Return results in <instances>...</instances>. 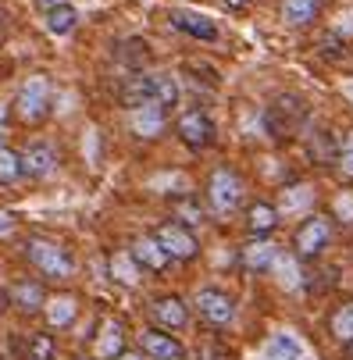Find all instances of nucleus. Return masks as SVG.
<instances>
[{
  "label": "nucleus",
  "instance_id": "1",
  "mask_svg": "<svg viewBox=\"0 0 353 360\" xmlns=\"http://www.w3.org/2000/svg\"><path fill=\"white\" fill-rule=\"evenodd\" d=\"M22 253H25V261H29L43 278L65 282V278H72V275H75V261H72V253H68L61 243H54V239L29 236V239H25V246H22Z\"/></svg>",
  "mask_w": 353,
  "mask_h": 360
},
{
  "label": "nucleus",
  "instance_id": "2",
  "mask_svg": "<svg viewBox=\"0 0 353 360\" xmlns=\"http://www.w3.org/2000/svg\"><path fill=\"white\" fill-rule=\"evenodd\" d=\"M304 122H307V104H304V96H296V93L275 96L261 115V125L271 139H289Z\"/></svg>",
  "mask_w": 353,
  "mask_h": 360
},
{
  "label": "nucleus",
  "instance_id": "3",
  "mask_svg": "<svg viewBox=\"0 0 353 360\" xmlns=\"http://www.w3.org/2000/svg\"><path fill=\"white\" fill-rule=\"evenodd\" d=\"M50 96H54V86H50L46 75H29L18 89V100H15V108H18V118L36 125L50 115Z\"/></svg>",
  "mask_w": 353,
  "mask_h": 360
},
{
  "label": "nucleus",
  "instance_id": "4",
  "mask_svg": "<svg viewBox=\"0 0 353 360\" xmlns=\"http://www.w3.org/2000/svg\"><path fill=\"white\" fill-rule=\"evenodd\" d=\"M193 307H196L200 321L211 325V328H225V325L236 321V300L225 289H218V285H204L193 296Z\"/></svg>",
  "mask_w": 353,
  "mask_h": 360
},
{
  "label": "nucleus",
  "instance_id": "5",
  "mask_svg": "<svg viewBox=\"0 0 353 360\" xmlns=\"http://www.w3.org/2000/svg\"><path fill=\"white\" fill-rule=\"evenodd\" d=\"M328 243H332V221L321 218V214H311L293 232V257L296 261H314V257L325 253Z\"/></svg>",
  "mask_w": 353,
  "mask_h": 360
},
{
  "label": "nucleus",
  "instance_id": "6",
  "mask_svg": "<svg viewBox=\"0 0 353 360\" xmlns=\"http://www.w3.org/2000/svg\"><path fill=\"white\" fill-rule=\"evenodd\" d=\"M207 203L214 214H232L243 203V179L232 168H214V175L207 182Z\"/></svg>",
  "mask_w": 353,
  "mask_h": 360
},
{
  "label": "nucleus",
  "instance_id": "7",
  "mask_svg": "<svg viewBox=\"0 0 353 360\" xmlns=\"http://www.w3.org/2000/svg\"><path fill=\"white\" fill-rule=\"evenodd\" d=\"M154 239L165 246V253L172 257V261H196V257H200V243H196V236H193L182 221H165V225H158Z\"/></svg>",
  "mask_w": 353,
  "mask_h": 360
},
{
  "label": "nucleus",
  "instance_id": "8",
  "mask_svg": "<svg viewBox=\"0 0 353 360\" xmlns=\"http://www.w3.org/2000/svg\"><path fill=\"white\" fill-rule=\"evenodd\" d=\"M61 165V150L46 139H36L22 150V175L29 179H50Z\"/></svg>",
  "mask_w": 353,
  "mask_h": 360
},
{
  "label": "nucleus",
  "instance_id": "9",
  "mask_svg": "<svg viewBox=\"0 0 353 360\" xmlns=\"http://www.w3.org/2000/svg\"><path fill=\"white\" fill-rule=\"evenodd\" d=\"M175 132H179V139H182L186 146H193V150L211 146V143H214V136H218L214 122H211L204 111H186V115H179Z\"/></svg>",
  "mask_w": 353,
  "mask_h": 360
},
{
  "label": "nucleus",
  "instance_id": "10",
  "mask_svg": "<svg viewBox=\"0 0 353 360\" xmlns=\"http://www.w3.org/2000/svg\"><path fill=\"white\" fill-rule=\"evenodd\" d=\"M139 346H143V356H150V360H182L186 356V346L158 325L139 332Z\"/></svg>",
  "mask_w": 353,
  "mask_h": 360
},
{
  "label": "nucleus",
  "instance_id": "11",
  "mask_svg": "<svg viewBox=\"0 0 353 360\" xmlns=\"http://www.w3.org/2000/svg\"><path fill=\"white\" fill-rule=\"evenodd\" d=\"M150 318L158 321V328L165 332H179L189 325V307L182 296H158L154 303H150Z\"/></svg>",
  "mask_w": 353,
  "mask_h": 360
},
{
  "label": "nucleus",
  "instance_id": "12",
  "mask_svg": "<svg viewBox=\"0 0 353 360\" xmlns=\"http://www.w3.org/2000/svg\"><path fill=\"white\" fill-rule=\"evenodd\" d=\"M168 22H172L179 32L193 36V39H204V43H214V39H218V25H214L207 15H196V11H186V8H172V11H168Z\"/></svg>",
  "mask_w": 353,
  "mask_h": 360
},
{
  "label": "nucleus",
  "instance_id": "13",
  "mask_svg": "<svg viewBox=\"0 0 353 360\" xmlns=\"http://www.w3.org/2000/svg\"><path fill=\"white\" fill-rule=\"evenodd\" d=\"M125 353V325L108 318L100 325V335L93 342V360H118Z\"/></svg>",
  "mask_w": 353,
  "mask_h": 360
},
{
  "label": "nucleus",
  "instance_id": "14",
  "mask_svg": "<svg viewBox=\"0 0 353 360\" xmlns=\"http://www.w3.org/2000/svg\"><path fill=\"white\" fill-rule=\"evenodd\" d=\"M239 257H243V268H246V271H257V275H261V271H271V268L278 264L282 250H278L271 239H254V243L243 246Z\"/></svg>",
  "mask_w": 353,
  "mask_h": 360
},
{
  "label": "nucleus",
  "instance_id": "15",
  "mask_svg": "<svg viewBox=\"0 0 353 360\" xmlns=\"http://www.w3.org/2000/svg\"><path fill=\"white\" fill-rule=\"evenodd\" d=\"M165 122H168L165 108H158V104H143V108L129 111V125L139 139H158L165 132Z\"/></svg>",
  "mask_w": 353,
  "mask_h": 360
},
{
  "label": "nucleus",
  "instance_id": "16",
  "mask_svg": "<svg viewBox=\"0 0 353 360\" xmlns=\"http://www.w3.org/2000/svg\"><path fill=\"white\" fill-rule=\"evenodd\" d=\"M43 318H46L50 328H68V325L79 318V296H72V292L46 296V303H43Z\"/></svg>",
  "mask_w": 353,
  "mask_h": 360
},
{
  "label": "nucleus",
  "instance_id": "17",
  "mask_svg": "<svg viewBox=\"0 0 353 360\" xmlns=\"http://www.w3.org/2000/svg\"><path fill=\"white\" fill-rule=\"evenodd\" d=\"M132 257H136V264L143 268V271H165L168 268V261L172 257L165 253V246L154 239V236H139L136 243H132V250H129Z\"/></svg>",
  "mask_w": 353,
  "mask_h": 360
},
{
  "label": "nucleus",
  "instance_id": "18",
  "mask_svg": "<svg viewBox=\"0 0 353 360\" xmlns=\"http://www.w3.org/2000/svg\"><path fill=\"white\" fill-rule=\"evenodd\" d=\"M321 15V0H282V22L293 29H304Z\"/></svg>",
  "mask_w": 353,
  "mask_h": 360
},
{
  "label": "nucleus",
  "instance_id": "19",
  "mask_svg": "<svg viewBox=\"0 0 353 360\" xmlns=\"http://www.w3.org/2000/svg\"><path fill=\"white\" fill-rule=\"evenodd\" d=\"M278 207H271V203H264V200H257V203H250L246 207V229L254 232V236H268L275 225H278Z\"/></svg>",
  "mask_w": 353,
  "mask_h": 360
},
{
  "label": "nucleus",
  "instance_id": "20",
  "mask_svg": "<svg viewBox=\"0 0 353 360\" xmlns=\"http://www.w3.org/2000/svg\"><path fill=\"white\" fill-rule=\"evenodd\" d=\"M11 303L18 307V311L32 314V311H43L46 292H43V285H39V282H29V278H22V282H15V289H11Z\"/></svg>",
  "mask_w": 353,
  "mask_h": 360
},
{
  "label": "nucleus",
  "instance_id": "21",
  "mask_svg": "<svg viewBox=\"0 0 353 360\" xmlns=\"http://www.w3.org/2000/svg\"><path fill=\"white\" fill-rule=\"evenodd\" d=\"M150 100H154L158 108H175L179 104V79L168 75V72H158V75H150Z\"/></svg>",
  "mask_w": 353,
  "mask_h": 360
},
{
  "label": "nucleus",
  "instance_id": "22",
  "mask_svg": "<svg viewBox=\"0 0 353 360\" xmlns=\"http://www.w3.org/2000/svg\"><path fill=\"white\" fill-rule=\"evenodd\" d=\"M111 278L118 282V285H125V289H136L139 285V278H143V268L136 264V257L132 253H111Z\"/></svg>",
  "mask_w": 353,
  "mask_h": 360
},
{
  "label": "nucleus",
  "instance_id": "23",
  "mask_svg": "<svg viewBox=\"0 0 353 360\" xmlns=\"http://www.w3.org/2000/svg\"><path fill=\"white\" fill-rule=\"evenodd\" d=\"M314 203V189L307 182H296V186H285L282 189V200H278V214H296V211H307Z\"/></svg>",
  "mask_w": 353,
  "mask_h": 360
},
{
  "label": "nucleus",
  "instance_id": "24",
  "mask_svg": "<svg viewBox=\"0 0 353 360\" xmlns=\"http://www.w3.org/2000/svg\"><path fill=\"white\" fill-rule=\"evenodd\" d=\"M75 25H79V11L72 4H61L54 11H46V32L50 36H68V32H75Z\"/></svg>",
  "mask_w": 353,
  "mask_h": 360
},
{
  "label": "nucleus",
  "instance_id": "25",
  "mask_svg": "<svg viewBox=\"0 0 353 360\" xmlns=\"http://www.w3.org/2000/svg\"><path fill=\"white\" fill-rule=\"evenodd\" d=\"M328 328H332V335L342 346H353V300H346L342 307H335V314L328 318Z\"/></svg>",
  "mask_w": 353,
  "mask_h": 360
},
{
  "label": "nucleus",
  "instance_id": "26",
  "mask_svg": "<svg viewBox=\"0 0 353 360\" xmlns=\"http://www.w3.org/2000/svg\"><path fill=\"white\" fill-rule=\"evenodd\" d=\"M268 356L271 360H300L304 356V342H300L296 335H289V332H278L268 342Z\"/></svg>",
  "mask_w": 353,
  "mask_h": 360
},
{
  "label": "nucleus",
  "instance_id": "27",
  "mask_svg": "<svg viewBox=\"0 0 353 360\" xmlns=\"http://www.w3.org/2000/svg\"><path fill=\"white\" fill-rule=\"evenodd\" d=\"M25 360H58V342H54V335H46V332L29 335Z\"/></svg>",
  "mask_w": 353,
  "mask_h": 360
},
{
  "label": "nucleus",
  "instance_id": "28",
  "mask_svg": "<svg viewBox=\"0 0 353 360\" xmlns=\"http://www.w3.org/2000/svg\"><path fill=\"white\" fill-rule=\"evenodd\" d=\"M22 179V153L0 146V182H15Z\"/></svg>",
  "mask_w": 353,
  "mask_h": 360
},
{
  "label": "nucleus",
  "instance_id": "29",
  "mask_svg": "<svg viewBox=\"0 0 353 360\" xmlns=\"http://www.w3.org/2000/svg\"><path fill=\"white\" fill-rule=\"evenodd\" d=\"M296 264H300V261H296V257H293V253H282V257H278V264H275V271L282 275L278 282H282L285 289H296V285H304V278H300V271H296Z\"/></svg>",
  "mask_w": 353,
  "mask_h": 360
},
{
  "label": "nucleus",
  "instance_id": "30",
  "mask_svg": "<svg viewBox=\"0 0 353 360\" xmlns=\"http://www.w3.org/2000/svg\"><path fill=\"white\" fill-rule=\"evenodd\" d=\"M318 136H321L318 143L311 139V158H314V161H328V158H335V153H339V139H335L332 132H318Z\"/></svg>",
  "mask_w": 353,
  "mask_h": 360
},
{
  "label": "nucleus",
  "instance_id": "31",
  "mask_svg": "<svg viewBox=\"0 0 353 360\" xmlns=\"http://www.w3.org/2000/svg\"><path fill=\"white\" fill-rule=\"evenodd\" d=\"M332 211H335V218H339V221L353 225V193H339V196H335V207H332Z\"/></svg>",
  "mask_w": 353,
  "mask_h": 360
},
{
  "label": "nucleus",
  "instance_id": "32",
  "mask_svg": "<svg viewBox=\"0 0 353 360\" xmlns=\"http://www.w3.org/2000/svg\"><path fill=\"white\" fill-rule=\"evenodd\" d=\"M15 232H18V218H15L11 211L0 207V239H11Z\"/></svg>",
  "mask_w": 353,
  "mask_h": 360
},
{
  "label": "nucleus",
  "instance_id": "33",
  "mask_svg": "<svg viewBox=\"0 0 353 360\" xmlns=\"http://www.w3.org/2000/svg\"><path fill=\"white\" fill-rule=\"evenodd\" d=\"M332 32H335V36H353V11H342V15L335 18Z\"/></svg>",
  "mask_w": 353,
  "mask_h": 360
},
{
  "label": "nucleus",
  "instance_id": "34",
  "mask_svg": "<svg viewBox=\"0 0 353 360\" xmlns=\"http://www.w3.org/2000/svg\"><path fill=\"white\" fill-rule=\"evenodd\" d=\"M179 211H182V218H189V221H186V229H189V225H196L200 218H204V211H200L196 203H179Z\"/></svg>",
  "mask_w": 353,
  "mask_h": 360
},
{
  "label": "nucleus",
  "instance_id": "35",
  "mask_svg": "<svg viewBox=\"0 0 353 360\" xmlns=\"http://www.w3.org/2000/svg\"><path fill=\"white\" fill-rule=\"evenodd\" d=\"M339 172H342L346 179H353V150H342V153H339Z\"/></svg>",
  "mask_w": 353,
  "mask_h": 360
},
{
  "label": "nucleus",
  "instance_id": "36",
  "mask_svg": "<svg viewBox=\"0 0 353 360\" xmlns=\"http://www.w3.org/2000/svg\"><path fill=\"white\" fill-rule=\"evenodd\" d=\"M250 4V0H225V8H232V11H243Z\"/></svg>",
  "mask_w": 353,
  "mask_h": 360
},
{
  "label": "nucleus",
  "instance_id": "37",
  "mask_svg": "<svg viewBox=\"0 0 353 360\" xmlns=\"http://www.w3.org/2000/svg\"><path fill=\"white\" fill-rule=\"evenodd\" d=\"M39 4H43L46 11H54V8H61V4H68V0H39Z\"/></svg>",
  "mask_w": 353,
  "mask_h": 360
},
{
  "label": "nucleus",
  "instance_id": "38",
  "mask_svg": "<svg viewBox=\"0 0 353 360\" xmlns=\"http://www.w3.org/2000/svg\"><path fill=\"white\" fill-rule=\"evenodd\" d=\"M4 125H8V108L0 104V132H4Z\"/></svg>",
  "mask_w": 353,
  "mask_h": 360
},
{
  "label": "nucleus",
  "instance_id": "39",
  "mask_svg": "<svg viewBox=\"0 0 353 360\" xmlns=\"http://www.w3.org/2000/svg\"><path fill=\"white\" fill-rule=\"evenodd\" d=\"M118 360H146V356H143V353H122Z\"/></svg>",
  "mask_w": 353,
  "mask_h": 360
},
{
  "label": "nucleus",
  "instance_id": "40",
  "mask_svg": "<svg viewBox=\"0 0 353 360\" xmlns=\"http://www.w3.org/2000/svg\"><path fill=\"white\" fill-rule=\"evenodd\" d=\"M346 96H349V100H353V86H346Z\"/></svg>",
  "mask_w": 353,
  "mask_h": 360
}]
</instances>
